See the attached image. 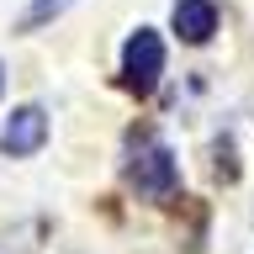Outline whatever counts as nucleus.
Returning <instances> with one entry per match:
<instances>
[{"label":"nucleus","instance_id":"1","mask_svg":"<svg viewBox=\"0 0 254 254\" xmlns=\"http://www.w3.org/2000/svg\"><path fill=\"white\" fill-rule=\"evenodd\" d=\"M132 186H138V196H148V201H164L175 190V154L164 148V143L148 132V138H138V148H132Z\"/></svg>","mask_w":254,"mask_h":254},{"label":"nucleus","instance_id":"2","mask_svg":"<svg viewBox=\"0 0 254 254\" xmlns=\"http://www.w3.org/2000/svg\"><path fill=\"white\" fill-rule=\"evenodd\" d=\"M159 74H164V43H159V32L138 27L122 48V79H127V90L148 95L159 85Z\"/></svg>","mask_w":254,"mask_h":254},{"label":"nucleus","instance_id":"3","mask_svg":"<svg viewBox=\"0 0 254 254\" xmlns=\"http://www.w3.org/2000/svg\"><path fill=\"white\" fill-rule=\"evenodd\" d=\"M48 143V111L43 106H21L5 117V127H0V154H11V159H27L37 154Z\"/></svg>","mask_w":254,"mask_h":254},{"label":"nucleus","instance_id":"4","mask_svg":"<svg viewBox=\"0 0 254 254\" xmlns=\"http://www.w3.org/2000/svg\"><path fill=\"white\" fill-rule=\"evenodd\" d=\"M175 32L186 43H206L217 32V5L212 0H175Z\"/></svg>","mask_w":254,"mask_h":254},{"label":"nucleus","instance_id":"5","mask_svg":"<svg viewBox=\"0 0 254 254\" xmlns=\"http://www.w3.org/2000/svg\"><path fill=\"white\" fill-rule=\"evenodd\" d=\"M64 5H74V0H32V11L21 16V32H37L43 21H53V16H59Z\"/></svg>","mask_w":254,"mask_h":254},{"label":"nucleus","instance_id":"6","mask_svg":"<svg viewBox=\"0 0 254 254\" xmlns=\"http://www.w3.org/2000/svg\"><path fill=\"white\" fill-rule=\"evenodd\" d=\"M0 85H5V69H0Z\"/></svg>","mask_w":254,"mask_h":254}]
</instances>
